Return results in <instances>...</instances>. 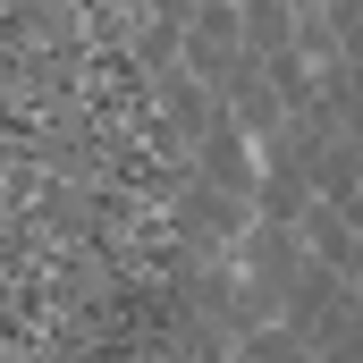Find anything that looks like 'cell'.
<instances>
[{"mask_svg": "<svg viewBox=\"0 0 363 363\" xmlns=\"http://www.w3.org/2000/svg\"><path fill=\"white\" fill-rule=\"evenodd\" d=\"M304 271H313L304 228H279V220H254V228H245V245H237V279H245V304H254L262 330L287 313V296L304 287Z\"/></svg>", "mask_w": 363, "mask_h": 363, "instance_id": "1", "label": "cell"}, {"mask_svg": "<svg viewBox=\"0 0 363 363\" xmlns=\"http://www.w3.org/2000/svg\"><path fill=\"white\" fill-rule=\"evenodd\" d=\"M254 220H262V211H254L245 194H228V186H211V178L178 194V245L203 254V262H237V245H245Z\"/></svg>", "mask_w": 363, "mask_h": 363, "instance_id": "2", "label": "cell"}, {"mask_svg": "<svg viewBox=\"0 0 363 363\" xmlns=\"http://www.w3.org/2000/svg\"><path fill=\"white\" fill-rule=\"evenodd\" d=\"M355 296H363V287L338 271V262H313V271H304V287L287 296V313H279V321H287L296 338H313V347H321V338H330V330L355 313Z\"/></svg>", "mask_w": 363, "mask_h": 363, "instance_id": "3", "label": "cell"}, {"mask_svg": "<svg viewBox=\"0 0 363 363\" xmlns=\"http://www.w3.org/2000/svg\"><path fill=\"white\" fill-rule=\"evenodd\" d=\"M194 161H203V178H211V186H228V194H245V203L262 194V144H254L237 118H220V127L194 144Z\"/></svg>", "mask_w": 363, "mask_h": 363, "instance_id": "4", "label": "cell"}, {"mask_svg": "<svg viewBox=\"0 0 363 363\" xmlns=\"http://www.w3.org/2000/svg\"><path fill=\"white\" fill-rule=\"evenodd\" d=\"M161 101H169V127H178V144H203V135L228 118V101L203 85L194 68H169V77H161Z\"/></svg>", "mask_w": 363, "mask_h": 363, "instance_id": "5", "label": "cell"}, {"mask_svg": "<svg viewBox=\"0 0 363 363\" xmlns=\"http://www.w3.org/2000/svg\"><path fill=\"white\" fill-rule=\"evenodd\" d=\"M237 17H245V43L279 60V51H296V34H304V9L296 0H237Z\"/></svg>", "mask_w": 363, "mask_h": 363, "instance_id": "6", "label": "cell"}, {"mask_svg": "<svg viewBox=\"0 0 363 363\" xmlns=\"http://www.w3.org/2000/svg\"><path fill=\"white\" fill-rule=\"evenodd\" d=\"M245 355H254V363H321V347H313V338H296L287 321H271V330H254V338H245Z\"/></svg>", "mask_w": 363, "mask_h": 363, "instance_id": "7", "label": "cell"}, {"mask_svg": "<svg viewBox=\"0 0 363 363\" xmlns=\"http://www.w3.org/2000/svg\"><path fill=\"white\" fill-rule=\"evenodd\" d=\"M296 9H304V17H321V9H338V0H296Z\"/></svg>", "mask_w": 363, "mask_h": 363, "instance_id": "8", "label": "cell"}]
</instances>
